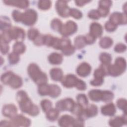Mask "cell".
I'll return each instance as SVG.
<instances>
[{"instance_id": "6da1fadb", "label": "cell", "mask_w": 127, "mask_h": 127, "mask_svg": "<svg viewBox=\"0 0 127 127\" xmlns=\"http://www.w3.org/2000/svg\"><path fill=\"white\" fill-rule=\"evenodd\" d=\"M16 98L22 112L31 116H35L39 114L38 106L32 103L24 91H18L16 93Z\"/></svg>"}, {"instance_id": "7a4b0ae2", "label": "cell", "mask_w": 127, "mask_h": 127, "mask_svg": "<svg viewBox=\"0 0 127 127\" xmlns=\"http://www.w3.org/2000/svg\"><path fill=\"white\" fill-rule=\"evenodd\" d=\"M27 71L30 78L38 85L47 83L48 77L46 74L42 72L36 64H30L28 66Z\"/></svg>"}, {"instance_id": "3957f363", "label": "cell", "mask_w": 127, "mask_h": 127, "mask_svg": "<svg viewBox=\"0 0 127 127\" xmlns=\"http://www.w3.org/2000/svg\"><path fill=\"white\" fill-rule=\"evenodd\" d=\"M0 80L3 84L8 85L13 89H17L20 87L23 83L22 78L11 71L3 73L1 76Z\"/></svg>"}, {"instance_id": "277c9868", "label": "cell", "mask_w": 127, "mask_h": 127, "mask_svg": "<svg viewBox=\"0 0 127 127\" xmlns=\"http://www.w3.org/2000/svg\"><path fill=\"white\" fill-rule=\"evenodd\" d=\"M75 103L74 101L69 98L63 99L58 101L56 104V108L59 111L62 112L68 111L71 112L74 108Z\"/></svg>"}, {"instance_id": "5b68a950", "label": "cell", "mask_w": 127, "mask_h": 127, "mask_svg": "<svg viewBox=\"0 0 127 127\" xmlns=\"http://www.w3.org/2000/svg\"><path fill=\"white\" fill-rule=\"evenodd\" d=\"M37 19V13L32 9H28L23 13L22 22L27 26L34 25Z\"/></svg>"}, {"instance_id": "8992f818", "label": "cell", "mask_w": 127, "mask_h": 127, "mask_svg": "<svg viewBox=\"0 0 127 127\" xmlns=\"http://www.w3.org/2000/svg\"><path fill=\"white\" fill-rule=\"evenodd\" d=\"M77 30V25L76 23L73 21L69 20L63 24L59 32L64 37H67L71 35Z\"/></svg>"}, {"instance_id": "52a82bcc", "label": "cell", "mask_w": 127, "mask_h": 127, "mask_svg": "<svg viewBox=\"0 0 127 127\" xmlns=\"http://www.w3.org/2000/svg\"><path fill=\"white\" fill-rule=\"evenodd\" d=\"M66 0H58L56 3V8L59 15L63 17H67L69 16L70 8L67 4Z\"/></svg>"}, {"instance_id": "ba28073f", "label": "cell", "mask_w": 127, "mask_h": 127, "mask_svg": "<svg viewBox=\"0 0 127 127\" xmlns=\"http://www.w3.org/2000/svg\"><path fill=\"white\" fill-rule=\"evenodd\" d=\"M10 119V125L11 126L13 127H28L31 124L30 120L22 115H16L15 117Z\"/></svg>"}, {"instance_id": "9c48e42d", "label": "cell", "mask_w": 127, "mask_h": 127, "mask_svg": "<svg viewBox=\"0 0 127 127\" xmlns=\"http://www.w3.org/2000/svg\"><path fill=\"white\" fill-rule=\"evenodd\" d=\"M8 32L11 40L22 42L25 38L24 30L20 27H12Z\"/></svg>"}, {"instance_id": "30bf717a", "label": "cell", "mask_w": 127, "mask_h": 127, "mask_svg": "<svg viewBox=\"0 0 127 127\" xmlns=\"http://www.w3.org/2000/svg\"><path fill=\"white\" fill-rule=\"evenodd\" d=\"M78 78L74 75L68 74L63 77L62 81V85L66 88H71L75 87Z\"/></svg>"}, {"instance_id": "8fae6325", "label": "cell", "mask_w": 127, "mask_h": 127, "mask_svg": "<svg viewBox=\"0 0 127 127\" xmlns=\"http://www.w3.org/2000/svg\"><path fill=\"white\" fill-rule=\"evenodd\" d=\"M109 21L117 26L119 24H126L127 22L126 15H124L119 12H115L111 15Z\"/></svg>"}, {"instance_id": "7c38bea8", "label": "cell", "mask_w": 127, "mask_h": 127, "mask_svg": "<svg viewBox=\"0 0 127 127\" xmlns=\"http://www.w3.org/2000/svg\"><path fill=\"white\" fill-rule=\"evenodd\" d=\"M126 68L120 65L119 64L115 63L114 64H109L108 66V74L113 76H117L122 74Z\"/></svg>"}, {"instance_id": "4fadbf2b", "label": "cell", "mask_w": 127, "mask_h": 127, "mask_svg": "<svg viewBox=\"0 0 127 127\" xmlns=\"http://www.w3.org/2000/svg\"><path fill=\"white\" fill-rule=\"evenodd\" d=\"M17 109L16 107L11 104H6L3 106L2 109L3 115L7 118H12L17 115Z\"/></svg>"}, {"instance_id": "5bb4252c", "label": "cell", "mask_w": 127, "mask_h": 127, "mask_svg": "<svg viewBox=\"0 0 127 127\" xmlns=\"http://www.w3.org/2000/svg\"><path fill=\"white\" fill-rule=\"evenodd\" d=\"M91 66L90 65L86 63H81L76 68V73L81 77H86L89 75L91 71Z\"/></svg>"}, {"instance_id": "9a60e30c", "label": "cell", "mask_w": 127, "mask_h": 127, "mask_svg": "<svg viewBox=\"0 0 127 127\" xmlns=\"http://www.w3.org/2000/svg\"><path fill=\"white\" fill-rule=\"evenodd\" d=\"M103 27L102 25L97 22H93L90 26V33L96 38L100 37L103 34Z\"/></svg>"}, {"instance_id": "2e32d148", "label": "cell", "mask_w": 127, "mask_h": 127, "mask_svg": "<svg viewBox=\"0 0 127 127\" xmlns=\"http://www.w3.org/2000/svg\"><path fill=\"white\" fill-rule=\"evenodd\" d=\"M75 119L71 116L64 115L59 120V125L61 127H74Z\"/></svg>"}, {"instance_id": "e0dca14e", "label": "cell", "mask_w": 127, "mask_h": 127, "mask_svg": "<svg viewBox=\"0 0 127 127\" xmlns=\"http://www.w3.org/2000/svg\"><path fill=\"white\" fill-rule=\"evenodd\" d=\"M3 2L5 4L10 6H14L20 8H26L28 7L29 2L27 0H4Z\"/></svg>"}, {"instance_id": "ac0fdd59", "label": "cell", "mask_w": 127, "mask_h": 127, "mask_svg": "<svg viewBox=\"0 0 127 127\" xmlns=\"http://www.w3.org/2000/svg\"><path fill=\"white\" fill-rule=\"evenodd\" d=\"M116 107L113 103H108L102 107L101 111L104 116H113L116 113Z\"/></svg>"}, {"instance_id": "d6986e66", "label": "cell", "mask_w": 127, "mask_h": 127, "mask_svg": "<svg viewBox=\"0 0 127 127\" xmlns=\"http://www.w3.org/2000/svg\"><path fill=\"white\" fill-rule=\"evenodd\" d=\"M51 78L56 81H61L63 78V72L61 68H53L50 70V72Z\"/></svg>"}, {"instance_id": "ffe728a7", "label": "cell", "mask_w": 127, "mask_h": 127, "mask_svg": "<svg viewBox=\"0 0 127 127\" xmlns=\"http://www.w3.org/2000/svg\"><path fill=\"white\" fill-rule=\"evenodd\" d=\"M0 27L2 32L8 31L12 27L10 19L6 16H1Z\"/></svg>"}, {"instance_id": "44dd1931", "label": "cell", "mask_w": 127, "mask_h": 127, "mask_svg": "<svg viewBox=\"0 0 127 127\" xmlns=\"http://www.w3.org/2000/svg\"><path fill=\"white\" fill-rule=\"evenodd\" d=\"M63 60V56L58 53H52L48 57L49 62L52 64H61Z\"/></svg>"}, {"instance_id": "7402d4cb", "label": "cell", "mask_w": 127, "mask_h": 127, "mask_svg": "<svg viewBox=\"0 0 127 127\" xmlns=\"http://www.w3.org/2000/svg\"><path fill=\"white\" fill-rule=\"evenodd\" d=\"M88 96L93 101L98 102L101 100L102 96V91L98 89H93L88 92Z\"/></svg>"}, {"instance_id": "603a6c76", "label": "cell", "mask_w": 127, "mask_h": 127, "mask_svg": "<svg viewBox=\"0 0 127 127\" xmlns=\"http://www.w3.org/2000/svg\"><path fill=\"white\" fill-rule=\"evenodd\" d=\"M109 125L110 126L114 127H121L126 123V118L123 117H116L115 118L112 119L109 121Z\"/></svg>"}, {"instance_id": "cb8c5ba5", "label": "cell", "mask_w": 127, "mask_h": 127, "mask_svg": "<svg viewBox=\"0 0 127 127\" xmlns=\"http://www.w3.org/2000/svg\"><path fill=\"white\" fill-rule=\"evenodd\" d=\"M84 111L87 118L94 117L98 114V108L96 105L94 104L87 106L84 109Z\"/></svg>"}, {"instance_id": "d4e9b609", "label": "cell", "mask_w": 127, "mask_h": 127, "mask_svg": "<svg viewBox=\"0 0 127 127\" xmlns=\"http://www.w3.org/2000/svg\"><path fill=\"white\" fill-rule=\"evenodd\" d=\"M61 93V89L56 84H50V91L49 96L52 98L58 97Z\"/></svg>"}, {"instance_id": "484cf974", "label": "cell", "mask_w": 127, "mask_h": 127, "mask_svg": "<svg viewBox=\"0 0 127 127\" xmlns=\"http://www.w3.org/2000/svg\"><path fill=\"white\" fill-rule=\"evenodd\" d=\"M77 103L83 109H85L88 105V100L87 96L84 94H79L76 96Z\"/></svg>"}, {"instance_id": "4316f807", "label": "cell", "mask_w": 127, "mask_h": 127, "mask_svg": "<svg viewBox=\"0 0 127 127\" xmlns=\"http://www.w3.org/2000/svg\"><path fill=\"white\" fill-rule=\"evenodd\" d=\"M26 46L21 41H17L13 46V52L17 54H22L25 51Z\"/></svg>"}, {"instance_id": "83f0119b", "label": "cell", "mask_w": 127, "mask_h": 127, "mask_svg": "<svg viewBox=\"0 0 127 127\" xmlns=\"http://www.w3.org/2000/svg\"><path fill=\"white\" fill-rule=\"evenodd\" d=\"M59 115V111L56 108H52L46 113V118L50 121L54 122L58 119Z\"/></svg>"}, {"instance_id": "f1b7e54d", "label": "cell", "mask_w": 127, "mask_h": 127, "mask_svg": "<svg viewBox=\"0 0 127 127\" xmlns=\"http://www.w3.org/2000/svg\"><path fill=\"white\" fill-rule=\"evenodd\" d=\"M113 41L112 38L109 37H104L99 41V45L103 49H107L112 46Z\"/></svg>"}, {"instance_id": "f546056e", "label": "cell", "mask_w": 127, "mask_h": 127, "mask_svg": "<svg viewBox=\"0 0 127 127\" xmlns=\"http://www.w3.org/2000/svg\"><path fill=\"white\" fill-rule=\"evenodd\" d=\"M86 45L84 37L83 36L80 35L77 36L74 39V46L75 48L80 49L85 46Z\"/></svg>"}, {"instance_id": "4dcf8cb0", "label": "cell", "mask_w": 127, "mask_h": 127, "mask_svg": "<svg viewBox=\"0 0 127 127\" xmlns=\"http://www.w3.org/2000/svg\"><path fill=\"white\" fill-rule=\"evenodd\" d=\"M99 59L102 64L109 65L112 61V57L107 53H102L99 56Z\"/></svg>"}, {"instance_id": "1f68e13d", "label": "cell", "mask_w": 127, "mask_h": 127, "mask_svg": "<svg viewBox=\"0 0 127 127\" xmlns=\"http://www.w3.org/2000/svg\"><path fill=\"white\" fill-rule=\"evenodd\" d=\"M38 93L41 96L49 95L50 91V84H43L39 85L38 87Z\"/></svg>"}, {"instance_id": "d6a6232c", "label": "cell", "mask_w": 127, "mask_h": 127, "mask_svg": "<svg viewBox=\"0 0 127 127\" xmlns=\"http://www.w3.org/2000/svg\"><path fill=\"white\" fill-rule=\"evenodd\" d=\"M114 98V94L110 91H102V96L101 101L105 102H109Z\"/></svg>"}, {"instance_id": "836d02e7", "label": "cell", "mask_w": 127, "mask_h": 127, "mask_svg": "<svg viewBox=\"0 0 127 127\" xmlns=\"http://www.w3.org/2000/svg\"><path fill=\"white\" fill-rule=\"evenodd\" d=\"M41 107L43 112L47 113L52 108V103L50 100L45 99L41 101Z\"/></svg>"}, {"instance_id": "e575fe53", "label": "cell", "mask_w": 127, "mask_h": 127, "mask_svg": "<svg viewBox=\"0 0 127 127\" xmlns=\"http://www.w3.org/2000/svg\"><path fill=\"white\" fill-rule=\"evenodd\" d=\"M56 37L51 35H44V45L48 47H52Z\"/></svg>"}, {"instance_id": "d590c367", "label": "cell", "mask_w": 127, "mask_h": 127, "mask_svg": "<svg viewBox=\"0 0 127 127\" xmlns=\"http://www.w3.org/2000/svg\"><path fill=\"white\" fill-rule=\"evenodd\" d=\"M62 25L63 23L62 21L58 18H55L51 21V28L55 31H58L59 32Z\"/></svg>"}, {"instance_id": "8d00e7d4", "label": "cell", "mask_w": 127, "mask_h": 127, "mask_svg": "<svg viewBox=\"0 0 127 127\" xmlns=\"http://www.w3.org/2000/svg\"><path fill=\"white\" fill-rule=\"evenodd\" d=\"M52 2L50 0H39L38 3V6L41 10H48L51 6Z\"/></svg>"}, {"instance_id": "74e56055", "label": "cell", "mask_w": 127, "mask_h": 127, "mask_svg": "<svg viewBox=\"0 0 127 127\" xmlns=\"http://www.w3.org/2000/svg\"><path fill=\"white\" fill-rule=\"evenodd\" d=\"M8 59L9 62L11 64H17L19 61V55L17 53L12 52L10 53L8 56Z\"/></svg>"}, {"instance_id": "f35d334b", "label": "cell", "mask_w": 127, "mask_h": 127, "mask_svg": "<svg viewBox=\"0 0 127 127\" xmlns=\"http://www.w3.org/2000/svg\"><path fill=\"white\" fill-rule=\"evenodd\" d=\"M39 33L37 29L33 28H31L28 31L27 36L30 40L34 41L35 38L39 35Z\"/></svg>"}, {"instance_id": "ab89813d", "label": "cell", "mask_w": 127, "mask_h": 127, "mask_svg": "<svg viewBox=\"0 0 127 127\" xmlns=\"http://www.w3.org/2000/svg\"><path fill=\"white\" fill-rule=\"evenodd\" d=\"M75 49V48L74 46L71 44H69L64 48L62 50V51L64 55L65 56H70L74 52Z\"/></svg>"}, {"instance_id": "60d3db41", "label": "cell", "mask_w": 127, "mask_h": 127, "mask_svg": "<svg viewBox=\"0 0 127 127\" xmlns=\"http://www.w3.org/2000/svg\"><path fill=\"white\" fill-rule=\"evenodd\" d=\"M69 15L73 17V18L78 19L82 17V13L79 10L76 8H70L69 11Z\"/></svg>"}, {"instance_id": "b9f144b4", "label": "cell", "mask_w": 127, "mask_h": 127, "mask_svg": "<svg viewBox=\"0 0 127 127\" xmlns=\"http://www.w3.org/2000/svg\"><path fill=\"white\" fill-rule=\"evenodd\" d=\"M12 16L16 22H21L23 17V13L18 10H14L12 12Z\"/></svg>"}, {"instance_id": "7bdbcfd3", "label": "cell", "mask_w": 127, "mask_h": 127, "mask_svg": "<svg viewBox=\"0 0 127 127\" xmlns=\"http://www.w3.org/2000/svg\"><path fill=\"white\" fill-rule=\"evenodd\" d=\"M88 16L92 19L97 20L100 18V14L98 10L92 9L90 10L88 13Z\"/></svg>"}, {"instance_id": "ee69618b", "label": "cell", "mask_w": 127, "mask_h": 127, "mask_svg": "<svg viewBox=\"0 0 127 127\" xmlns=\"http://www.w3.org/2000/svg\"><path fill=\"white\" fill-rule=\"evenodd\" d=\"M97 10L99 11L101 16L106 17L109 13L110 8L99 5L98 8Z\"/></svg>"}, {"instance_id": "f6af8a7d", "label": "cell", "mask_w": 127, "mask_h": 127, "mask_svg": "<svg viewBox=\"0 0 127 127\" xmlns=\"http://www.w3.org/2000/svg\"><path fill=\"white\" fill-rule=\"evenodd\" d=\"M117 27V25L113 24L110 21L106 22L105 24V28L106 30L109 32L114 31L116 29Z\"/></svg>"}, {"instance_id": "bcb514c9", "label": "cell", "mask_w": 127, "mask_h": 127, "mask_svg": "<svg viewBox=\"0 0 127 127\" xmlns=\"http://www.w3.org/2000/svg\"><path fill=\"white\" fill-rule=\"evenodd\" d=\"M117 106L118 108L125 112L126 111V107H127V101L125 99H120L117 101Z\"/></svg>"}, {"instance_id": "7dc6e473", "label": "cell", "mask_w": 127, "mask_h": 127, "mask_svg": "<svg viewBox=\"0 0 127 127\" xmlns=\"http://www.w3.org/2000/svg\"><path fill=\"white\" fill-rule=\"evenodd\" d=\"M85 41L86 44H92L96 41V38L91 35L90 33H88L84 36Z\"/></svg>"}, {"instance_id": "c3c4849f", "label": "cell", "mask_w": 127, "mask_h": 127, "mask_svg": "<svg viewBox=\"0 0 127 127\" xmlns=\"http://www.w3.org/2000/svg\"><path fill=\"white\" fill-rule=\"evenodd\" d=\"M9 50L8 43L0 41V52L3 55L6 54Z\"/></svg>"}, {"instance_id": "681fc988", "label": "cell", "mask_w": 127, "mask_h": 127, "mask_svg": "<svg viewBox=\"0 0 127 127\" xmlns=\"http://www.w3.org/2000/svg\"><path fill=\"white\" fill-rule=\"evenodd\" d=\"M126 46L122 43H118L117 44L114 50L117 53H122L126 50Z\"/></svg>"}, {"instance_id": "f907efd6", "label": "cell", "mask_w": 127, "mask_h": 127, "mask_svg": "<svg viewBox=\"0 0 127 127\" xmlns=\"http://www.w3.org/2000/svg\"><path fill=\"white\" fill-rule=\"evenodd\" d=\"M35 45L37 46H42L44 45V35L39 34V35L33 41Z\"/></svg>"}, {"instance_id": "816d5d0a", "label": "cell", "mask_w": 127, "mask_h": 127, "mask_svg": "<svg viewBox=\"0 0 127 127\" xmlns=\"http://www.w3.org/2000/svg\"><path fill=\"white\" fill-rule=\"evenodd\" d=\"M75 87L79 90H81V91L85 90L86 88V84L84 81L79 79L75 86Z\"/></svg>"}, {"instance_id": "f5cc1de1", "label": "cell", "mask_w": 127, "mask_h": 127, "mask_svg": "<svg viewBox=\"0 0 127 127\" xmlns=\"http://www.w3.org/2000/svg\"><path fill=\"white\" fill-rule=\"evenodd\" d=\"M104 82V79L94 78L90 81V84L94 86H98L101 85Z\"/></svg>"}, {"instance_id": "db71d44e", "label": "cell", "mask_w": 127, "mask_h": 127, "mask_svg": "<svg viewBox=\"0 0 127 127\" xmlns=\"http://www.w3.org/2000/svg\"><path fill=\"white\" fill-rule=\"evenodd\" d=\"M112 1L111 0H100L99 2V5L110 8L112 5Z\"/></svg>"}, {"instance_id": "11a10c76", "label": "cell", "mask_w": 127, "mask_h": 127, "mask_svg": "<svg viewBox=\"0 0 127 127\" xmlns=\"http://www.w3.org/2000/svg\"><path fill=\"white\" fill-rule=\"evenodd\" d=\"M90 2V1L88 0H75V3L78 6H82L85 4L87 3Z\"/></svg>"}]
</instances>
